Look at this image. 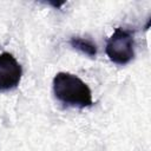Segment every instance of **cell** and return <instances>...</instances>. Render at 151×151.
<instances>
[{"label":"cell","mask_w":151,"mask_h":151,"mask_svg":"<svg viewBox=\"0 0 151 151\" xmlns=\"http://www.w3.org/2000/svg\"><path fill=\"white\" fill-rule=\"evenodd\" d=\"M105 52L111 61L126 65L134 58V39L131 29L118 27L106 41Z\"/></svg>","instance_id":"2"},{"label":"cell","mask_w":151,"mask_h":151,"mask_svg":"<svg viewBox=\"0 0 151 151\" xmlns=\"http://www.w3.org/2000/svg\"><path fill=\"white\" fill-rule=\"evenodd\" d=\"M70 45L79 51L80 53L90 57V58H96L97 55V45L87 38H83V37H72L70 39Z\"/></svg>","instance_id":"4"},{"label":"cell","mask_w":151,"mask_h":151,"mask_svg":"<svg viewBox=\"0 0 151 151\" xmlns=\"http://www.w3.org/2000/svg\"><path fill=\"white\" fill-rule=\"evenodd\" d=\"M22 77V67L9 52L0 53V93L15 90Z\"/></svg>","instance_id":"3"},{"label":"cell","mask_w":151,"mask_h":151,"mask_svg":"<svg viewBox=\"0 0 151 151\" xmlns=\"http://www.w3.org/2000/svg\"><path fill=\"white\" fill-rule=\"evenodd\" d=\"M52 88L54 97L65 106L84 109L93 104L88 85L70 72H58L53 78Z\"/></svg>","instance_id":"1"}]
</instances>
